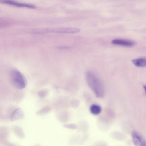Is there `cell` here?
I'll return each instance as SVG.
<instances>
[{"instance_id": "6da1fadb", "label": "cell", "mask_w": 146, "mask_h": 146, "mask_svg": "<svg viewBox=\"0 0 146 146\" xmlns=\"http://www.w3.org/2000/svg\"><path fill=\"white\" fill-rule=\"evenodd\" d=\"M86 78L88 85L95 96L98 98L103 97L104 94V89L98 77L93 72L88 71L86 73Z\"/></svg>"}, {"instance_id": "3957f363", "label": "cell", "mask_w": 146, "mask_h": 146, "mask_svg": "<svg viewBox=\"0 0 146 146\" xmlns=\"http://www.w3.org/2000/svg\"><path fill=\"white\" fill-rule=\"evenodd\" d=\"M80 29L75 27H59L45 29V33L52 32L58 33H73L80 31Z\"/></svg>"}, {"instance_id": "8992f818", "label": "cell", "mask_w": 146, "mask_h": 146, "mask_svg": "<svg viewBox=\"0 0 146 146\" xmlns=\"http://www.w3.org/2000/svg\"><path fill=\"white\" fill-rule=\"evenodd\" d=\"M112 44L126 47H131L134 46V42L129 40L123 39H114L112 41Z\"/></svg>"}, {"instance_id": "ba28073f", "label": "cell", "mask_w": 146, "mask_h": 146, "mask_svg": "<svg viewBox=\"0 0 146 146\" xmlns=\"http://www.w3.org/2000/svg\"><path fill=\"white\" fill-rule=\"evenodd\" d=\"M133 64L138 67H145L146 65V59L145 58H140L132 60Z\"/></svg>"}, {"instance_id": "9c48e42d", "label": "cell", "mask_w": 146, "mask_h": 146, "mask_svg": "<svg viewBox=\"0 0 146 146\" xmlns=\"http://www.w3.org/2000/svg\"><path fill=\"white\" fill-rule=\"evenodd\" d=\"M101 107L96 104L92 105L90 108L91 113L94 115H97L99 114L101 111Z\"/></svg>"}, {"instance_id": "5b68a950", "label": "cell", "mask_w": 146, "mask_h": 146, "mask_svg": "<svg viewBox=\"0 0 146 146\" xmlns=\"http://www.w3.org/2000/svg\"><path fill=\"white\" fill-rule=\"evenodd\" d=\"M0 3L20 7L31 9H34L36 7L34 5L18 2L14 0H0Z\"/></svg>"}, {"instance_id": "7a4b0ae2", "label": "cell", "mask_w": 146, "mask_h": 146, "mask_svg": "<svg viewBox=\"0 0 146 146\" xmlns=\"http://www.w3.org/2000/svg\"><path fill=\"white\" fill-rule=\"evenodd\" d=\"M10 78L12 83L17 88L22 89L26 87L27 84L26 79L23 75L18 70H11Z\"/></svg>"}, {"instance_id": "277c9868", "label": "cell", "mask_w": 146, "mask_h": 146, "mask_svg": "<svg viewBox=\"0 0 146 146\" xmlns=\"http://www.w3.org/2000/svg\"><path fill=\"white\" fill-rule=\"evenodd\" d=\"M131 136L134 144L138 146H145L146 141L144 138L138 132L133 131L131 133Z\"/></svg>"}, {"instance_id": "52a82bcc", "label": "cell", "mask_w": 146, "mask_h": 146, "mask_svg": "<svg viewBox=\"0 0 146 146\" xmlns=\"http://www.w3.org/2000/svg\"><path fill=\"white\" fill-rule=\"evenodd\" d=\"M24 116L22 110L20 108L15 109L12 112L11 116V119L12 121H15L22 118Z\"/></svg>"}]
</instances>
